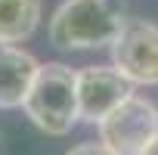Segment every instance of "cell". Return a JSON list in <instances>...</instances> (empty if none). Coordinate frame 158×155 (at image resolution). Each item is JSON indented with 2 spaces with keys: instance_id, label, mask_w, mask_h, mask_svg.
Segmentation results:
<instances>
[{
  "instance_id": "4",
  "label": "cell",
  "mask_w": 158,
  "mask_h": 155,
  "mask_svg": "<svg viewBox=\"0 0 158 155\" xmlns=\"http://www.w3.org/2000/svg\"><path fill=\"white\" fill-rule=\"evenodd\" d=\"M112 65L133 87H158V25L127 19L121 37L112 44Z\"/></svg>"
},
{
  "instance_id": "7",
  "label": "cell",
  "mask_w": 158,
  "mask_h": 155,
  "mask_svg": "<svg viewBox=\"0 0 158 155\" xmlns=\"http://www.w3.org/2000/svg\"><path fill=\"white\" fill-rule=\"evenodd\" d=\"M40 0H0V44H22L40 25Z\"/></svg>"
},
{
  "instance_id": "8",
  "label": "cell",
  "mask_w": 158,
  "mask_h": 155,
  "mask_svg": "<svg viewBox=\"0 0 158 155\" xmlns=\"http://www.w3.org/2000/svg\"><path fill=\"white\" fill-rule=\"evenodd\" d=\"M65 155H115V152H112V149H106L102 143H81V146L68 149Z\"/></svg>"
},
{
  "instance_id": "9",
  "label": "cell",
  "mask_w": 158,
  "mask_h": 155,
  "mask_svg": "<svg viewBox=\"0 0 158 155\" xmlns=\"http://www.w3.org/2000/svg\"><path fill=\"white\" fill-rule=\"evenodd\" d=\"M139 155H158V136H155V140H152V143H149V146H146Z\"/></svg>"
},
{
  "instance_id": "1",
  "label": "cell",
  "mask_w": 158,
  "mask_h": 155,
  "mask_svg": "<svg viewBox=\"0 0 158 155\" xmlns=\"http://www.w3.org/2000/svg\"><path fill=\"white\" fill-rule=\"evenodd\" d=\"M127 25L118 0H65L50 16L47 34L59 50H112Z\"/></svg>"
},
{
  "instance_id": "3",
  "label": "cell",
  "mask_w": 158,
  "mask_h": 155,
  "mask_svg": "<svg viewBox=\"0 0 158 155\" xmlns=\"http://www.w3.org/2000/svg\"><path fill=\"white\" fill-rule=\"evenodd\" d=\"M99 143L115 155H139L158 136V106L149 96L130 93L115 112H109L99 124Z\"/></svg>"
},
{
  "instance_id": "5",
  "label": "cell",
  "mask_w": 158,
  "mask_h": 155,
  "mask_svg": "<svg viewBox=\"0 0 158 155\" xmlns=\"http://www.w3.org/2000/svg\"><path fill=\"white\" fill-rule=\"evenodd\" d=\"M130 93L133 84L115 65H87L77 71V106H81V121L87 124H99Z\"/></svg>"
},
{
  "instance_id": "2",
  "label": "cell",
  "mask_w": 158,
  "mask_h": 155,
  "mask_svg": "<svg viewBox=\"0 0 158 155\" xmlns=\"http://www.w3.org/2000/svg\"><path fill=\"white\" fill-rule=\"evenodd\" d=\"M28 121L47 136H65L81 121L77 106V71L62 62H47L37 71V81L25 99Z\"/></svg>"
},
{
  "instance_id": "6",
  "label": "cell",
  "mask_w": 158,
  "mask_h": 155,
  "mask_svg": "<svg viewBox=\"0 0 158 155\" xmlns=\"http://www.w3.org/2000/svg\"><path fill=\"white\" fill-rule=\"evenodd\" d=\"M37 56L16 44H0V109H22L37 81Z\"/></svg>"
}]
</instances>
